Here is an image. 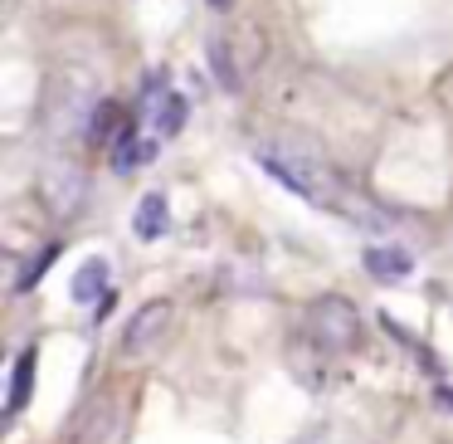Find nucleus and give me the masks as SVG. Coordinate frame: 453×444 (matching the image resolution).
I'll return each instance as SVG.
<instances>
[{"instance_id":"1","label":"nucleus","mask_w":453,"mask_h":444,"mask_svg":"<svg viewBox=\"0 0 453 444\" xmlns=\"http://www.w3.org/2000/svg\"><path fill=\"white\" fill-rule=\"evenodd\" d=\"M258 167H264L268 176H278L288 191H297L303 200H312V206L342 210V200H336L342 186H336V176L312 157V152H297V147H288V142H264V147H258Z\"/></svg>"},{"instance_id":"2","label":"nucleus","mask_w":453,"mask_h":444,"mask_svg":"<svg viewBox=\"0 0 453 444\" xmlns=\"http://www.w3.org/2000/svg\"><path fill=\"white\" fill-rule=\"evenodd\" d=\"M307 332H312V342L322 352H346L356 342V332H361V317H356V308L346 298H322V303L307 308Z\"/></svg>"},{"instance_id":"3","label":"nucleus","mask_w":453,"mask_h":444,"mask_svg":"<svg viewBox=\"0 0 453 444\" xmlns=\"http://www.w3.org/2000/svg\"><path fill=\"white\" fill-rule=\"evenodd\" d=\"M166 323H171V303H147L142 313H132L127 332H122V347H127L132 356L147 352V347L157 342L161 332H166Z\"/></svg>"},{"instance_id":"4","label":"nucleus","mask_w":453,"mask_h":444,"mask_svg":"<svg viewBox=\"0 0 453 444\" xmlns=\"http://www.w3.org/2000/svg\"><path fill=\"white\" fill-rule=\"evenodd\" d=\"M365 274L380 278V284H404L414 274V259L400 245H375V249H365Z\"/></svg>"},{"instance_id":"5","label":"nucleus","mask_w":453,"mask_h":444,"mask_svg":"<svg viewBox=\"0 0 453 444\" xmlns=\"http://www.w3.org/2000/svg\"><path fill=\"white\" fill-rule=\"evenodd\" d=\"M132 230H137V239H161V235L171 230V200L161 196V191L142 196V206H137V220H132Z\"/></svg>"},{"instance_id":"6","label":"nucleus","mask_w":453,"mask_h":444,"mask_svg":"<svg viewBox=\"0 0 453 444\" xmlns=\"http://www.w3.org/2000/svg\"><path fill=\"white\" fill-rule=\"evenodd\" d=\"M157 157V142H137V132H132V122H122L118 137H112V171H137L142 161Z\"/></svg>"},{"instance_id":"7","label":"nucleus","mask_w":453,"mask_h":444,"mask_svg":"<svg viewBox=\"0 0 453 444\" xmlns=\"http://www.w3.org/2000/svg\"><path fill=\"white\" fill-rule=\"evenodd\" d=\"M108 293V264L103 259H88V264L79 269V278H73V298L79 303H93V298Z\"/></svg>"},{"instance_id":"8","label":"nucleus","mask_w":453,"mask_h":444,"mask_svg":"<svg viewBox=\"0 0 453 444\" xmlns=\"http://www.w3.org/2000/svg\"><path fill=\"white\" fill-rule=\"evenodd\" d=\"M30 381H35V352H20L15 356V376H11V401H5L11 415L25 410V401H30Z\"/></svg>"},{"instance_id":"9","label":"nucleus","mask_w":453,"mask_h":444,"mask_svg":"<svg viewBox=\"0 0 453 444\" xmlns=\"http://www.w3.org/2000/svg\"><path fill=\"white\" fill-rule=\"evenodd\" d=\"M210 64H215V74H219V89H239V83H244V74H239V64H234V54H229L225 35L210 40Z\"/></svg>"},{"instance_id":"10","label":"nucleus","mask_w":453,"mask_h":444,"mask_svg":"<svg viewBox=\"0 0 453 444\" xmlns=\"http://www.w3.org/2000/svg\"><path fill=\"white\" fill-rule=\"evenodd\" d=\"M118 118H122V113L112 108V103H98V108H93V122H88V137H93V142H103L112 128H118Z\"/></svg>"},{"instance_id":"11","label":"nucleus","mask_w":453,"mask_h":444,"mask_svg":"<svg viewBox=\"0 0 453 444\" xmlns=\"http://www.w3.org/2000/svg\"><path fill=\"white\" fill-rule=\"evenodd\" d=\"M54 254H59V249L50 245V249H44L40 259H30V269H25L20 278H15V288H20V293H25V288H35V278H44V269H50V259H54Z\"/></svg>"},{"instance_id":"12","label":"nucleus","mask_w":453,"mask_h":444,"mask_svg":"<svg viewBox=\"0 0 453 444\" xmlns=\"http://www.w3.org/2000/svg\"><path fill=\"white\" fill-rule=\"evenodd\" d=\"M215 5H229V0H215Z\"/></svg>"}]
</instances>
